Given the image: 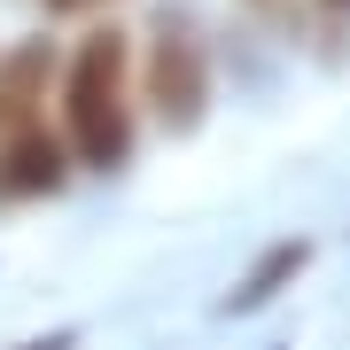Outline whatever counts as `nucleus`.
Wrapping results in <instances>:
<instances>
[{
  "instance_id": "nucleus-4",
  "label": "nucleus",
  "mask_w": 350,
  "mask_h": 350,
  "mask_svg": "<svg viewBox=\"0 0 350 350\" xmlns=\"http://www.w3.org/2000/svg\"><path fill=\"white\" fill-rule=\"evenodd\" d=\"M55 70H63L55 39H16V47H0V133L39 125V109L55 101Z\"/></svg>"
},
{
  "instance_id": "nucleus-7",
  "label": "nucleus",
  "mask_w": 350,
  "mask_h": 350,
  "mask_svg": "<svg viewBox=\"0 0 350 350\" xmlns=\"http://www.w3.org/2000/svg\"><path fill=\"white\" fill-rule=\"evenodd\" d=\"M319 8H350V0H319Z\"/></svg>"
},
{
  "instance_id": "nucleus-2",
  "label": "nucleus",
  "mask_w": 350,
  "mask_h": 350,
  "mask_svg": "<svg viewBox=\"0 0 350 350\" xmlns=\"http://www.w3.org/2000/svg\"><path fill=\"white\" fill-rule=\"evenodd\" d=\"M140 101L163 133H195L211 117V47L187 24V8H163L140 47Z\"/></svg>"
},
{
  "instance_id": "nucleus-1",
  "label": "nucleus",
  "mask_w": 350,
  "mask_h": 350,
  "mask_svg": "<svg viewBox=\"0 0 350 350\" xmlns=\"http://www.w3.org/2000/svg\"><path fill=\"white\" fill-rule=\"evenodd\" d=\"M55 109H63L70 163L78 172H117L140 140V63H133V39L117 24H94L55 70Z\"/></svg>"
},
{
  "instance_id": "nucleus-6",
  "label": "nucleus",
  "mask_w": 350,
  "mask_h": 350,
  "mask_svg": "<svg viewBox=\"0 0 350 350\" xmlns=\"http://www.w3.org/2000/svg\"><path fill=\"white\" fill-rule=\"evenodd\" d=\"M47 16H101V8H117V0H39Z\"/></svg>"
},
{
  "instance_id": "nucleus-3",
  "label": "nucleus",
  "mask_w": 350,
  "mask_h": 350,
  "mask_svg": "<svg viewBox=\"0 0 350 350\" xmlns=\"http://www.w3.org/2000/svg\"><path fill=\"white\" fill-rule=\"evenodd\" d=\"M70 140L39 117V125L0 133V211H24V202H55L70 187Z\"/></svg>"
},
{
  "instance_id": "nucleus-5",
  "label": "nucleus",
  "mask_w": 350,
  "mask_h": 350,
  "mask_svg": "<svg viewBox=\"0 0 350 350\" xmlns=\"http://www.w3.org/2000/svg\"><path fill=\"white\" fill-rule=\"evenodd\" d=\"M304 265H312V241H273V250H265L250 273H241V288L226 296V312H257V304H265V296H280V288L304 273Z\"/></svg>"
}]
</instances>
